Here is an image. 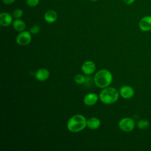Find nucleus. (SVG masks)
<instances>
[{
    "label": "nucleus",
    "mask_w": 151,
    "mask_h": 151,
    "mask_svg": "<svg viewBox=\"0 0 151 151\" xmlns=\"http://www.w3.org/2000/svg\"><path fill=\"white\" fill-rule=\"evenodd\" d=\"M87 126V119L82 114H75L69 119L67 123L68 130L72 133H77Z\"/></svg>",
    "instance_id": "nucleus-2"
},
{
    "label": "nucleus",
    "mask_w": 151,
    "mask_h": 151,
    "mask_svg": "<svg viewBox=\"0 0 151 151\" xmlns=\"http://www.w3.org/2000/svg\"><path fill=\"white\" fill-rule=\"evenodd\" d=\"M32 40L31 33L27 31L21 32L16 37V42L19 45H27L29 44Z\"/></svg>",
    "instance_id": "nucleus-5"
},
{
    "label": "nucleus",
    "mask_w": 151,
    "mask_h": 151,
    "mask_svg": "<svg viewBox=\"0 0 151 151\" xmlns=\"http://www.w3.org/2000/svg\"><path fill=\"white\" fill-rule=\"evenodd\" d=\"M12 16L8 12H2L0 14V24L2 27H8L12 22Z\"/></svg>",
    "instance_id": "nucleus-11"
},
{
    "label": "nucleus",
    "mask_w": 151,
    "mask_h": 151,
    "mask_svg": "<svg viewBox=\"0 0 151 151\" xmlns=\"http://www.w3.org/2000/svg\"><path fill=\"white\" fill-rule=\"evenodd\" d=\"M113 81L111 73L107 69H101L97 71L94 76L93 81L95 85L101 88L109 86Z\"/></svg>",
    "instance_id": "nucleus-1"
},
{
    "label": "nucleus",
    "mask_w": 151,
    "mask_h": 151,
    "mask_svg": "<svg viewBox=\"0 0 151 151\" xmlns=\"http://www.w3.org/2000/svg\"><path fill=\"white\" fill-rule=\"evenodd\" d=\"M137 126L140 129H146L149 126V122L145 119H141L137 123Z\"/></svg>",
    "instance_id": "nucleus-15"
},
{
    "label": "nucleus",
    "mask_w": 151,
    "mask_h": 151,
    "mask_svg": "<svg viewBox=\"0 0 151 151\" xmlns=\"http://www.w3.org/2000/svg\"><path fill=\"white\" fill-rule=\"evenodd\" d=\"M119 95V91L116 88L108 86L100 91L99 99L103 104H111L117 101Z\"/></svg>",
    "instance_id": "nucleus-3"
},
{
    "label": "nucleus",
    "mask_w": 151,
    "mask_h": 151,
    "mask_svg": "<svg viewBox=\"0 0 151 151\" xmlns=\"http://www.w3.org/2000/svg\"><path fill=\"white\" fill-rule=\"evenodd\" d=\"M139 26L143 31H149L151 30V16H145L139 21Z\"/></svg>",
    "instance_id": "nucleus-8"
},
{
    "label": "nucleus",
    "mask_w": 151,
    "mask_h": 151,
    "mask_svg": "<svg viewBox=\"0 0 151 151\" xmlns=\"http://www.w3.org/2000/svg\"><path fill=\"white\" fill-rule=\"evenodd\" d=\"M2 1H3V2H4L5 4L9 5V4H12L15 0H2Z\"/></svg>",
    "instance_id": "nucleus-20"
},
{
    "label": "nucleus",
    "mask_w": 151,
    "mask_h": 151,
    "mask_svg": "<svg viewBox=\"0 0 151 151\" xmlns=\"http://www.w3.org/2000/svg\"><path fill=\"white\" fill-rule=\"evenodd\" d=\"M40 31V27L38 25H34L29 28V32L32 34H38Z\"/></svg>",
    "instance_id": "nucleus-18"
},
{
    "label": "nucleus",
    "mask_w": 151,
    "mask_h": 151,
    "mask_svg": "<svg viewBox=\"0 0 151 151\" xmlns=\"http://www.w3.org/2000/svg\"><path fill=\"white\" fill-rule=\"evenodd\" d=\"M23 15V11L21 9H16L14 11L12 17L16 19L20 18Z\"/></svg>",
    "instance_id": "nucleus-17"
},
{
    "label": "nucleus",
    "mask_w": 151,
    "mask_h": 151,
    "mask_svg": "<svg viewBox=\"0 0 151 151\" xmlns=\"http://www.w3.org/2000/svg\"><path fill=\"white\" fill-rule=\"evenodd\" d=\"M135 0H123V1L126 4H128V5H130V4H133Z\"/></svg>",
    "instance_id": "nucleus-21"
},
{
    "label": "nucleus",
    "mask_w": 151,
    "mask_h": 151,
    "mask_svg": "<svg viewBox=\"0 0 151 151\" xmlns=\"http://www.w3.org/2000/svg\"><path fill=\"white\" fill-rule=\"evenodd\" d=\"M86 77H84L83 74H78L74 77L75 82L78 84H83L85 83Z\"/></svg>",
    "instance_id": "nucleus-16"
},
{
    "label": "nucleus",
    "mask_w": 151,
    "mask_h": 151,
    "mask_svg": "<svg viewBox=\"0 0 151 151\" xmlns=\"http://www.w3.org/2000/svg\"><path fill=\"white\" fill-rule=\"evenodd\" d=\"M57 19V14L54 10L47 11L44 15V19L48 23H53Z\"/></svg>",
    "instance_id": "nucleus-13"
},
{
    "label": "nucleus",
    "mask_w": 151,
    "mask_h": 151,
    "mask_svg": "<svg viewBox=\"0 0 151 151\" xmlns=\"http://www.w3.org/2000/svg\"><path fill=\"white\" fill-rule=\"evenodd\" d=\"M100 120L96 117H91L87 120V126L90 129L96 130L100 127Z\"/></svg>",
    "instance_id": "nucleus-12"
},
{
    "label": "nucleus",
    "mask_w": 151,
    "mask_h": 151,
    "mask_svg": "<svg viewBox=\"0 0 151 151\" xmlns=\"http://www.w3.org/2000/svg\"><path fill=\"white\" fill-rule=\"evenodd\" d=\"M81 70L86 75L92 74L96 70V64L92 61H86L82 64Z\"/></svg>",
    "instance_id": "nucleus-7"
},
{
    "label": "nucleus",
    "mask_w": 151,
    "mask_h": 151,
    "mask_svg": "<svg viewBox=\"0 0 151 151\" xmlns=\"http://www.w3.org/2000/svg\"><path fill=\"white\" fill-rule=\"evenodd\" d=\"M12 27L16 31L18 32L23 31L25 27V23L21 19H17L12 22Z\"/></svg>",
    "instance_id": "nucleus-14"
},
{
    "label": "nucleus",
    "mask_w": 151,
    "mask_h": 151,
    "mask_svg": "<svg viewBox=\"0 0 151 151\" xmlns=\"http://www.w3.org/2000/svg\"><path fill=\"white\" fill-rule=\"evenodd\" d=\"M35 77L37 80L40 81H44L49 78L50 72L46 68H40L36 71Z\"/></svg>",
    "instance_id": "nucleus-10"
},
{
    "label": "nucleus",
    "mask_w": 151,
    "mask_h": 151,
    "mask_svg": "<svg viewBox=\"0 0 151 151\" xmlns=\"http://www.w3.org/2000/svg\"><path fill=\"white\" fill-rule=\"evenodd\" d=\"M39 3V0H27V4L29 6H35Z\"/></svg>",
    "instance_id": "nucleus-19"
},
{
    "label": "nucleus",
    "mask_w": 151,
    "mask_h": 151,
    "mask_svg": "<svg viewBox=\"0 0 151 151\" xmlns=\"http://www.w3.org/2000/svg\"><path fill=\"white\" fill-rule=\"evenodd\" d=\"M99 98V96L94 93H90L87 94L83 99V102L85 104V105L88 106H91L94 105L98 99Z\"/></svg>",
    "instance_id": "nucleus-9"
},
{
    "label": "nucleus",
    "mask_w": 151,
    "mask_h": 151,
    "mask_svg": "<svg viewBox=\"0 0 151 151\" xmlns=\"http://www.w3.org/2000/svg\"><path fill=\"white\" fill-rule=\"evenodd\" d=\"M118 126L121 130L124 132H130L134 129L135 123L134 120L130 117H124L120 120Z\"/></svg>",
    "instance_id": "nucleus-4"
},
{
    "label": "nucleus",
    "mask_w": 151,
    "mask_h": 151,
    "mask_svg": "<svg viewBox=\"0 0 151 151\" xmlns=\"http://www.w3.org/2000/svg\"><path fill=\"white\" fill-rule=\"evenodd\" d=\"M91 1H96L97 0H91Z\"/></svg>",
    "instance_id": "nucleus-22"
},
{
    "label": "nucleus",
    "mask_w": 151,
    "mask_h": 151,
    "mask_svg": "<svg viewBox=\"0 0 151 151\" xmlns=\"http://www.w3.org/2000/svg\"><path fill=\"white\" fill-rule=\"evenodd\" d=\"M119 94L122 97L125 99H130L134 96V91L133 88L127 85L122 86L119 89Z\"/></svg>",
    "instance_id": "nucleus-6"
}]
</instances>
